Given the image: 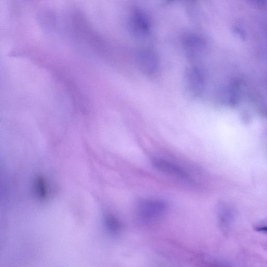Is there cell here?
I'll list each match as a JSON object with an SVG mask.
<instances>
[{"instance_id": "obj_1", "label": "cell", "mask_w": 267, "mask_h": 267, "mask_svg": "<svg viewBox=\"0 0 267 267\" xmlns=\"http://www.w3.org/2000/svg\"><path fill=\"white\" fill-rule=\"evenodd\" d=\"M166 202L161 199H149L140 201L136 208L139 219L145 224L151 223L162 218L168 210Z\"/></svg>"}, {"instance_id": "obj_2", "label": "cell", "mask_w": 267, "mask_h": 267, "mask_svg": "<svg viewBox=\"0 0 267 267\" xmlns=\"http://www.w3.org/2000/svg\"><path fill=\"white\" fill-rule=\"evenodd\" d=\"M184 84L190 97L196 98L201 96L205 88L204 74L197 67L188 69L184 75Z\"/></svg>"}, {"instance_id": "obj_3", "label": "cell", "mask_w": 267, "mask_h": 267, "mask_svg": "<svg viewBox=\"0 0 267 267\" xmlns=\"http://www.w3.org/2000/svg\"><path fill=\"white\" fill-rule=\"evenodd\" d=\"M138 66L145 75L152 76L158 68V59L153 51L149 49L141 50L137 54Z\"/></svg>"}, {"instance_id": "obj_4", "label": "cell", "mask_w": 267, "mask_h": 267, "mask_svg": "<svg viewBox=\"0 0 267 267\" xmlns=\"http://www.w3.org/2000/svg\"><path fill=\"white\" fill-rule=\"evenodd\" d=\"M129 29L135 38H143L150 34V27L143 13L139 11H135L129 20Z\"/></svg>"}, {"instance_id": "obj_5", "label": "cell", "mask_w": 267, "mask_h": 267, "mask_svg": "<svg viewBox=\"0 0 267 267\" xmlns=\"http://www.w3.org/2000/svg\"><path fill=\"white\" fill-rule=\"evenodd\" d=\"M153 164L156 169L170 176L186 181L191 180L189 173L178 164L162 159L153 160Z\"/></svg>"}, {"instance_id": "obj_6", "label": "cell", "mask_w": 267, "mask_h": 267, "mask_svg": "<svg viewBox=\"0 0 267 267\" xmlns=\"http://www.w3.org/2000/svg\"><path fill=\"white\" fill-rule=\"evenodd\" d=\"M184 43L186 53L190 58L194 59L201 56L206 49V41L198 36H189Z\"/></svg>"}, {"instance_id": "obj_7", "label": "cell", "mask_w": 267, "mask_h": 267, "mask_svg": "<svg viewBox=\"0 0 267 267\" xmlns=\"http://www.w3.org/2000/svg\"><path fill=\"white\" fill-rule=\"evenodd\" d=\"M256 230L258 232L267 233V226L257 227Z\"/></svg>"}]
</instances>
